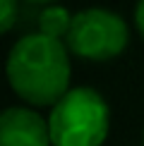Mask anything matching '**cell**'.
Masks as SVG:
<instances>
[{
	"label": "cell",
	"mask_w": 144,
	"mask_h": 146,
	"mask_svg": "<svg viewBox=\"0 0 144 146\" xmlns=\"http://www.w3.org/2000/svg\"><path fill=\"white\" fill-rule=\"evenodd\" d=\"M53 146H101L108 134V106L89 86L70 89L48 117Z\"/></svg>",
	"instance_id": "2"
},
{
	"label": "cell",
	"mask_w": 144,
	"mask_h": 146,
	"mask_svg": "<svg viewBox=\"0 0 144 146\" xmlns=\"http://www.w3.org/2000/svg\"><path fill=\"white\" fill-rule=\"evenodd\" d=\"M72 17L65 7L58 5H48V7L39 15V34L48 36V38H67L70 27H72Z\"/></svg>",
	"instance_id": "5"
},
{
	"label": "cell",
	"mask_w": 144,
	"mask_h": 146,
	"mask_svg": "<svg viewBox=\"0 0 144 146\" xmlns=\"http://www.w3.org/2000/svg\"><path fill=\"white\" fill-rule=\"evenodd\" d=\"M0 5H3V17H0V29L3 31H10L12 27H15L17 22V0H0Z\"/></svg>",
	"instance_id": "6"
},
{
	"label": "cell",
	"mask_w": 144,
	"mask_h": 146,
	"mask_svg": "<svg viewBox=\"0 0 144 146\" xmlns=\"http://www.w3.org/2000/svg\"><path fill=\"white\" fill-rule=\"evenodd\" d=\"M0 146H51L48 120L29 108H7L0 115Z\"/></svg>",
	"instance_id": "4"
},
{
	"label": "cell",
	"mask_w": 144,
	"mask_h": 146,
	"mask_svg": "<svg viewBox=\"0 0 144 146\" xmlns=\"http://www.w3.org/2000/svg\"><path fill=\"white\" fill-rule=\"evenodd\" d=\"M127 38V24L120 15L111 10L91 7L72 17L65 46L70 53L84 60H111L125 50Z\"/></svg>",
	"instance_id": "3"
},
{
	"label": "cell",
	"mask_w": 144,
	"mask_h": 146,
	"mask_svg": "<svg viewBox=\"0 0 144 146\" xmlns=\"http://www.w3.org/2000/svg\"><path fill=\"white\" fill-rule=\"evenodd\" d=\"M135 24H137V31H139L142 38H144V0H139L137 7H135Z\"/></svg>",
	"instance_id": "7"
},
{
	"label": "cell",
	"mask_w": 144,
	"mask_h": 146,
	"mask_svg": "<svg viewBox=\"0 0 144 146\" xmlns=\"http://www.w3.org/2000/svg\"><path fill=\"white\" fill-rule=\"evenodd\" d=\"M7 79L17 96L31 106H55L70 86L67 46L43 34H29L12 46Z\"/></svg>",
	"instance_id": "1"
},
{
	"label": "cell",
	"mask_w": 144,
	"mask_h": 146,
	"mask_svg": "<svg viewBox=\"0 0 144 146\" xmlns=\"http://www.w3.org/2000/svg\"><path fill=\"white\" fill-rule=\"evenodd\" d=\"M27 3H39V5H48V3H53V0H27Z\"/></svg>",
	"instance_id": "8"
}]
</instances>
